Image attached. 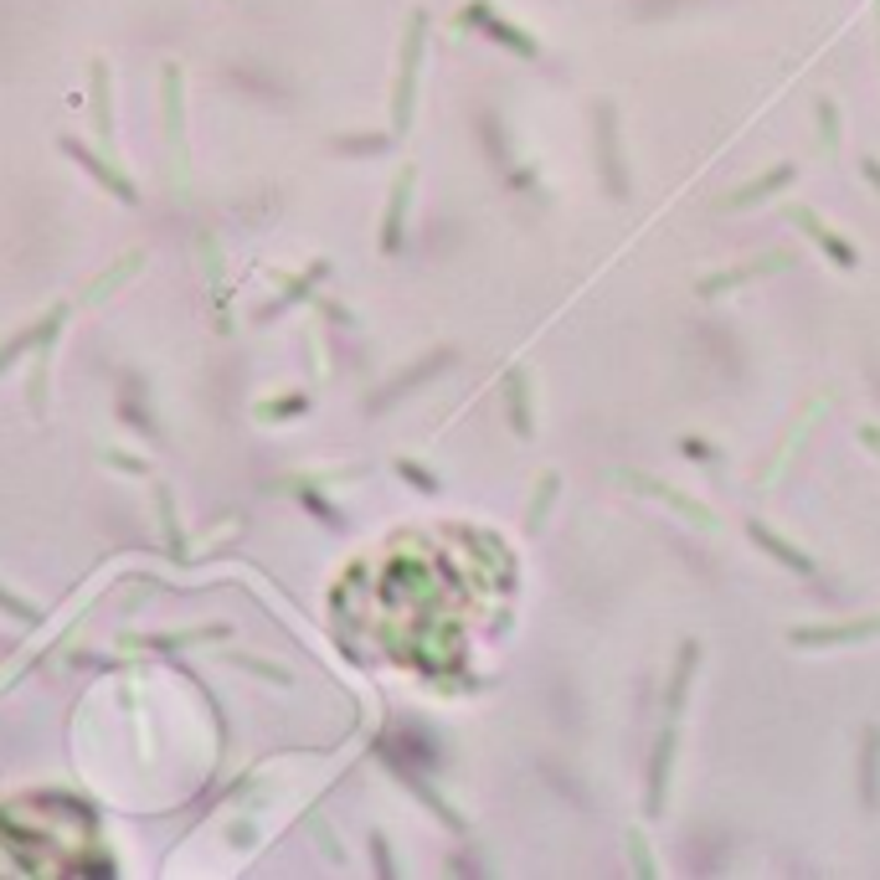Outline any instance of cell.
I'll return each mask as SVG.
<instances>
[{"mask_svg": "<svg viewBox=\"0 0 880 880\" xmlns=\"http://www.w3.org/2000/svg\"><path fill=\"white\" fill-rule=\"evenodd\" d=\"M860 803L870 813L880 809V727H865L860 736Z\"/></svg>", "mask_w": 880, "mask_h": 880, "instance_id": "cell-4", "label": "cell"}, {"mask_svg": "<svg viewBox=\"0 0 880 880\" xmlns=\"http://www.w3.org/2000/svg\"><path fill=\"white\" fill-rule=\"evenodd\" d=\"M510 407H515V427L530 433V397H525V376L521 372L510 376Z\"/></svg>", "mask_w": 880, "mask_h": 880, "instance_id": "cell-9", "label": "cell"}, {"mask_svg": "<svg viewBox=\"0 0 880 880\" xmlns=\"http://www.w3.org/2000/svg\"><path fill=\"white\" fill-rule=\"evenodd\" d=\"M597 135H603V175H608L613 196H628V175H624V160H618V124H613L608 103H597Z\"/></svg>", "mask_w": 880, "mask_h": 880, "instance_id": "cell-2", "label": "cell"}, {"mask_svg": "<svg viewBox=\"0 0 880 880\" xmlns=\"http://www.w3.org/2000/svg\"><path fill=\"white\" fill-rule=\"evenodd\" d=\"M746 536H752V541H757L762 551H767V557H778V567H788V572H803V576L813 572L809 551H798V546H788V541H782V536H773L767 525H757V521H752V525H746Z\"/></svg>", "mask_w": 880, "mask_h": 880, "instance_id": "cell-6", "label": "cell"}, {"mask_svg": "<svg viewBox=\"0 0 880 880\" xmlns=\"http://www.w3.org/2000/svg\"><path fill=\"white\" fill-rule=\"evenodd\" d=\"M397 469H402V475L412 479V484H418V490H438V479L427 475V469H418V464H407V458H402V464H397Z\"/></svg>", "mask_w": 880, "mask_h": 880, "instance_id": "cell-11", "label": "cell"}, {"mask_svg": "<svg viewBox=\"0 0 880 880\" xmlns=\"http://www.w3.org/2000/svg\"><path fill=\"white\" fill-rule=\"evenodd\" d=\"M793 221L803 227V232H809L813 242H819V248H824V253L834 258V263H839V268H855V263H860V253H855V248H849V242L839 238V232H830V227H824V221L813 217L809 206H793Z\"/></svg>", "mask_w": 880, "mask_h": 880, "instance_id": "cell-3", "label": "cell"}, {"mask_svg": "<svg viewBox=\"0 0 880 880\" xmlns=\"http://www.w3.org/2000/svg\"><path fill=\"white\" fill-rule=\"evenodd\" d=\"M407 186H412V175H402V181H397V196H391L387 238H381V242H387V248H397V242H402V232H397V221H402V206H407Z\"/></svg>", "mask_w": 880, "mask_h": 880, "instance_id": "cell-10", "label": "cell"}, {"mask_svg": "<svg viewBox=\"0 0 880 880\" xmlns=\"http://www.w3.org/2000/svg\"><path fill=\"white\" fill-rule=\"evenodd\" d=\"M679 448H685L690 458H700V464H711V458H716V448H711V443H700V438H685Z\"/></svg>", "mask_w": 880, "mask_h": 880, "instance_id": "cell-12", "label": "cell"}, {"mask_svg": "<svg viewBox=\"0 0 880 880\" xmlns=\"http://www.w3.org/2000/svg\"><path fill=\"white\" fill-rule=\"evenodd\" d=\"M860 170H865V181H870V186H876V191H880V165H876V160H865V165H860Z\"/></svg>", "mask_w": 880, "mask_h": 880, "instance_id": "cell-13", "label": "cell"}, {"mask_svg": "<svg viewBox=\"0 0 880 880\" xmlns=\"http://www.w3.org/2000/svg\"><path fill=\"white\" fill-rule=\"evenodd\" d=\"M670 762H675V731H660L654 757H649V813H664V782H670Z\"/></svg>", "mask_w": 880, "mask_h": 880, "instance_id": "cell-5", "label": "cell"}, {"mask_svg": "<svg viewBox=\"0 0 880 880\" xmlns=\"http://www.w3.org/2000/svg\"><path fill=\"white\" fill-rule=\"evenodd\" d=\"M803 649H824V643H855V639H880V618H855V624H809L788 633Z\"/></svg>", "mask_w": 880, "mask_h": 880, "instance_id": "cell-1", "label": "cell"}, {"mask_svg": "<svg viewBox=\"0 0 880 880\" xmlns=\"http://www.w3.org/2000/svg\"><path fill=\"white\" fill-rule=\"evenodd\" d=\"M695 643H679V670H675V685H670V711H679L685 706V690H690V670H695Z\"/></svg>", "mask_w": 880, "mask_h": 880, "instance_id": "cell-8", "label": "cell"}, {"mask_svg": "<svg viewBox=\"0 0 880 880\" xmlns=\"http://www.w3.org/2000/svg\"><path fill=\"white\" fill-rule=\"evenodd\" d=\"M793 181V165H773L762 181H752V186H742L736 196H727V206H752V202H762V196H773L778 186H788Z\"/></svg>", "mask_w": 880, "mask_h": 880, "instance_id": "cell-7", "label": "cell"}]
</instances>
